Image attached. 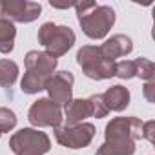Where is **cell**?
Instances as JSON below:
<instances>
[{"label":"cell","instance_id":"1","mask_svg":"<svg viewBox=\"0 0 155 155\" xmlns=\"http://www.w3.org/2000/svg\"><path fill=\"white\" fill-rule=\"evenodd\" d=\"M142 122L137 117H115L104 128V144L95 155H133Z\"/></svg>","mask_w":155,"mask_h":155},{"label":"cell","instance_id":"2","mask_svg":"<svg viewBox=\"0 0 155 155\" xmlns=\"http://www.w3.org/2000/svg\"><path fill=\"white\" fill-rule=\"evenodd\" d=\"M24 64H26V73L20 81V90L26 95H35V93L46 90V82L55 73L58 60L46 51L33 49V51L26 53Z\"/></svg>","mask_w":155,"mask_h":155},{"label":"cell","instance_id":"3","mask_svg":"<svg viewBox=\"0 0 155 155\" xmlns=\"http://www.w3.org/2000/svg\"><path fill=\"white\" fill-rule=\"evenodd\" d=\"M77 18L86 37L93 40L104 38L115 24V9L111 6H99L95 2H75Z\"/></svg>","mask_w":155,"mask_h":155},{"label":"cell","instance_id":"4","mask_svg":"<svg viewBox=\"0 0 155 155\" xmlns=\"http://www.w3.org/2000/svg\"><path fill=\"white\" fill-rule=\"evenodd\" d=\"M37 40L44 48L46 53H49L55 58H58V57H64L73 48L77 37H75V31L71 28H68V26H58V24H53V22H44L38 28Z\"/></svg>","mask_w":155,"mask_h":155},{"label":"cell","instance_id":"5","mask_svg":"<svg viewBox=\"0 0 155 155\" xmlns=\"http://www.w3.org/2000/svg\"><path fill=\"white\" fill-rule=\"evenodd\" d=\"M77 64L91 81H106L115 77V62L104 58L99 46H82L77 51Z\"/></svg>","mask_w":155,"mask_h":155},{"label":"cell","instance_id":"6","mask_svg":"<svg viewBox=\"0 0 155 155\" xmlns=\"http://www.w3.org/2000/svg\"><path fill=\"white\" fill-rule=\"evenodd\" d=\"M9 148L11 151L17 153H37L44 155L51 150V139L35 128H22L15 131L9 139Z\"/></svg>","mask_w":155,"mask_h":155},{"label":"cell","instance_id":"7","mask_svg":"<svg viewBox=\"0 0 155 155\" xmlns=\"http://www.w3.org/2000/svg\"><path fill=\"white\" fill-rule=\"evenodd\" d=\"M97 130L91 122H81L75 126H58L55 128V139L60 146L69 150H81L91 144Z\"/></svg>","mask_w":155,"mask_h":155},{"label":"cell","instance_id":"8","mask_svg":"<svg viewBox=\"0 0 155 155\" xmlns=\"http://www.w3.org/2000/svg\"><path fill=\"white\" fill-rule=\"evenodd\" d=\"M42 13V6L31 0H0V18L9 22L29 24Z\"/></svg>","mask_w":155,"mask_h":155},{"label":"cell","instance_id":"9","mask_svg":"<svg viewBox=\"0 0 155 155\" xmlns=\"http://www.w3.org/2000/svg\"><path fill=\"white\" fill-rule=\"evenodd\" d=\"M73 82L75 77L71 71H57L49 77V81L46 82V91H48V99L58 106L60 110L66 108L71 101H73Z\"/></svg>","mask_w":155,"mask_h":155},{"label":"cell","instance_id":"10","mask_svg":"<svg viewBox=\"0 0 155 155\" xmlns=\"http://www.w3.org/2000/svg\"><path fill=\"white\" fill-rule=\"evenodd\" d=\"M28 120L35 128H58L64 120L62 110L49 99H38L28 111Z\"/></svg>","mask_w":155,"mask_h":155},{"label":"cell","instance_id":"11","mask_svg":"<svg viewBox=\"0 0 155 155\" xmlns=\"http://www.w3.org/2000/svg\"><path fill=\"white\" fill-rule=\"evenodd\" d=\"M99 49H101V53L104 55V58H108V60H111V62H117V58L126 57V55L131 53L133 42H131L130 37L119 33V35H113L111 38H108L104 44H101Z\"/></svg>","mask_w":155,"mask_h":155},{"label":"cell","instance_id":"12","mask_svg":"<svg viewBox=\"0 0 155 155\" xmlns=\"http://www.w3.org/2000/svg\"><path fill=\"white\" fill-rule=\"evenodd\" d=\"M102 99L110 111H124L130 104V90L120 84H115L102 93Z\"/></svg>","mask_w":155,"mask_h":155},{"label":"cell","instance_id":"13","mask_svg":"<svg viewBox=\"0 0 155 155\" xmlns=\"http://www.w3.org/2000/svg\"><path fill=\"white\" fill-rule=\"evenodd\" d=\"M88 117H91V108L88 99H73L68 106H66V126H75V124H81L84 122Z\"/></svg>","mask_w":155,"mask_h":155},{"label":"cell","instance_id":"14","mask_svg":"<svg viewBox=\"0 0 155 155\" xmlns=\"http://www.w3.org/2000/svg\"><path fill=\"white\" fill-rule=\"evenodd\" d=\"M15 37H17V28L13 22L0 18V53H11L15 49Z\"/></svg>","mask_w":155,"mask_h":155},{"label":"cell","instance_id":"15","mask_svg":"<svg viewBox=\"0 0 155 155\" xmlns=\"http://www.w3.org/2000/svg\"><path fill=\"white\" fill-rule=\"evenodd\" d=\"M18 79V66L9 58H0V86L11 88Z\"/></svg>","mask_w":155,"mask_h":155},{"label":"cell","instance_id":"16","mask_svg":"<svg viewBox=\"0 0 155 155\" xmlns=\"http://www.w3.org/2000/svg\"><path fill=\"white\" fill-rule=\"evenodd\" d=\"M135 62V77H140L142 81H153V75H155V66L150 58L139 57L133 60Z\"/></svg>","mask_w":155,"mask_h":155},{"label":"cell","instance_id":"17","mask_svg":"<svg viewBox=\"0 0 155 155\" xmlns=\"http://www.w3.org/2000/svg\"><path fill=\"white\" fill-rule=\"evenodd\" d=\"M88 102H90V108H91V117L95 119H102L110 113V110L106 108L104 104V99H102V93H95L91 97H88Z\"/></svg>","mask_w":155,"mask_h":155},{"label":"cell","instance_id":"18","mask_svg":"<svg viewBox=\"0 0 155 155\" xmlns=\"http://www.w3.org/2000/svg\"><path fill=\"white\" fill-rule=\"evenodd\" d=\"M115 77L122 81H130L135 77V62L133 60H120L115 62Z\"/></svg>","mask_w":155,"mask_h":155},{"label":"cell","instance_id":"19","mask_svg":"<svg viewBox=\"0 0 155 155\" xmlns=\"http://www.w3.org/2000/svg\"><path fill=\"white\" fill-rule=\"evenodd\" d=\"M17 126V115L9 108H0V133L11 131Z\"/></svg>","mask_w":155,"mask_h":155},{"label":"cell","instance_id":"20","mask_svg":"<svg viewBox=\"0 0 155 155\" xmlns=\"http://www.w3.org/2000/svg\"><path fill=\"white\" fill-rule=\"evenodd\" d=\"M140 137L146 139L148 142H155V120H146L142 122V128H140Z\"/></svg>","mask_w":155,"mask_h":155},{"label":"cell","instance_id":"21","mask_svg":"<svg viewBox=\"0 0 155 155\" xmlns=\"http://www.w3.org/2000/svg\"><path fill=\"white\" fill-rule=\"evenodd\" d=\"M142 93L148 102H155V81H146L142 86Z\"/></svg>","mask_w":155,"mask_h":155},{"label":"cell","instance_id":"22","mask_svg":"<svg viewBox=\"0 0 155 155\" xmlns=\"http://www.w3.org/2000/svg\"><path fill=\"white\" fill-rule=\"evenodd\" d=\"M17 155H37V153H17Z\"/></svg>","mask_w":155,"mask_h":155},{"label":"cell","instance_id":"23","mask_svg":"<svg viewBox=\"0 0 155 155\" xmlns=\"http://www.w3.org/2000/svg\"><path fill=\"white\" fill-rule=\"evenodd\" d=\"M0 135H2V133H0Z\"/></svg>","mask_w":155,"mask_h":155}]
</instances>
